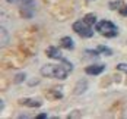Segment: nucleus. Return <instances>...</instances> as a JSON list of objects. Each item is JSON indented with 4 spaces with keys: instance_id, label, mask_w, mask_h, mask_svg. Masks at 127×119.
Instances as JSON below:
<instances>
[{
    "instance_id": "f257e3e1",
    "label": "nucleus",
    "mask_w": 127,
    "mask_h": 119,
    "mask_svg": "<svg viewBox=\"0 0 127 119\" xmlns=\"http://www.w3.org/2000/svg\"><path fill=\"white\" fill-rule=\"evenodd\" d=\"M73 69V66L70 65L67 60L64 62V65H56V63H48L41 68V75L45 78H54V79H66L69 72Z\"/></svg>"
},
{
    "instance_id": "f03ea898",
    "label": "nucleus",
    "mask_w": 127,
    "mask_h": 119,
    "mask_svg": "<svg viewBox=\"0 0 127 119\" xmlns=\"http://www.w3.org/2000/svg\"><path fill=\"white\" fill-rule=\"evenodd\" d=\"M94 28L96 29V32H99L101 35L107 37V38H113V37L118 35V28L111 21H105V19L104 21H98Z\"/></svg>"
},
{
    "instance_id": "7ed1b4c3",
    "label": "nucleus",
    "mask_w": 127,
    "mask_h": 119,
    "mask_svg": "<svg viewBox=\"0 0 127 119\" xmlns=\"http://www.w3.org/2000/svg\"><path fill=\"white\" fill-rule=\"evenodd\" d=\"M16 4L19 6V12L21 15L26 18V19H31L34 15H35V10H37V3L35 0H18Z\"/></svg>"
},
{
    "instance_id": "20e7f679",
    "label": "nucleus",
    "mask_w": 127,
    "mask_h": 119,
    "mask_svg": "<svg viewBox=\"0 0 127 119\" xmlns=\"http://www.w3.org/2000/svg\"><path fill=\"white\" fill-rule=\"evenodd\" d=\"M72 28H73V31L76 32L79 37H82V38H89V37H92L94 35V26H91L89 24H86L83 19H80V21H76L73 25H72Z\"/></svg>"
},
{
    "instance_id": "39448f33",
    "label": "nucleus",
    "mask_w": 127,
    "mask_h": 119,
    "mask_svg": "<svg viewBox=\"0 0 127 119\" xmlns=\"http://www.w3.org/2000/svg\"><path fill=\"white\" fill-rule=\"evenodd\" d=\"M104 69H105V66L104 65H89L85 68V72L88 74V75H91V77H96V75H99V74H102L104 72Z\"/></svg>"
},
{
    "instance_id": "423d86ee",
    "label": "nucleus",
    "mask_w": 127,
    "mask_h": 119,
    "mask_svg": "<svg viewBox=\"0 0 127 119\" xmlns=\"http://www.w3.org/2000/svg\"><path fill=\"white\" fill-rule=\"evenodd\" d=\"M19 103L22 106H28V107H39V106H42V102H41L39 99H31V97H28V99H21Z\"/></svg>"
},
{
    "instance_id": "0eeeda50",
    "label": "nucleus",
    "mask_w": 127,
    "mask_h": 119,
    "mask_svg": "<svg viewBox=\"0 0 127 119\" xmlns=\"http://www.w3.org/2000/svg\"><path fill=\"white\" fill-rule=\"evenodd\" d=\"M86 88H88V81L86 79H80V81L76 82V87H75L73 93L76 96H80V94H83V93L86 91Z\"/></svg>"
},
{
    "instance_id": "6e6552de",
    "label": "nucleus",
    "mask_w": 127,
    "mask_h": 119,
    "mask_svg": "<svg viewBox=\"0 0 127 119\" xmlns=\"http://www.w3.org/2000/svg\"><path fill=\"white\" fill-rule=\"evenodd\" d=\"M45 54L48 56V57H51V59H59V60H64L63 56H62V53H60V50L57 49V47H48L47 50H45Z\"/></svg>"
},
{
    "instance_id": "1a4fd4ad",
    "label": "nucleus",
    "mask_w": 127,
    "mask_h": 119,
    "mask_svg": "<svg viewBox=\"0 0 127 119\" xmlns=\"http://www.w3.org/2000/svg\"><path fill=\"white\" fill-rule=\"evenodd\" d=\"M9 40H10V37H9V32H7V29L4 28V26H1L0 28V46H1V49L3 47H6L7 44H9Z\"/></svg>"
},
{
    "instance_id": "9d476101",
    "label": "nucleus",
    "mask_w": 127,
    "mask_h": 119,
    "mask_svg": "<svg viewBox=\"0 0 127 119\" xmlns=\"http://www.w3.org/2000/svg\"><path fill=\"white\" fill-rule=\"evenodd\" d=\"M60 47L62 49H66V50H73L75 49V43L70 37H63L60 40Z\"/></svg>"
},
{
    "instance_id": "9b49d317",
    "label": "nucleus",
    "mask_w": 127,
    "mask_h": 119,
    "mask_svg": "<svg viewBox=\"0 0 127 119\" xmlns=\"http://www.w3.org/2000/svg\"><path fill=\"white\" fill-rule=\"evenodd\" d=\"M83 21H85L86 24H89L91 26H95V24L98 22V21H96V16H95L94 13H88V15H85V16H83Z\"/></svg>"
},
{
    "instance_id": "f8f14e48",
    "label": "nucleus",
    "mask_w": 127,
    "mask_h": 119,
    "mask_svg": "<svg viewBox=\"0 0 127 119\" xmlns=\"http://www.w3.org/2000/svg\"><path fill=\"white\" fill-rule=\"evenodd\" d=\"M96 49H98V50H99V53H102V54H107V56H113V50H111L110 47H107V46H98Z\"/></svg>"
},
{
    "instance_id": "ddd939ff",
    "label": "nucleus",
    "mask_w": 127,
    "mask_h": 119,
    "mask_svg": "<svg viewBox=\"0 0 127 119\" xmlns=\"http://www.w3.org/2000/svg\"><path fill=\"white\" fill-rule=\"evenodd\" d=\"M117 71L127 74V63H118V65H117Z\"/></svg>"
},
{
    "instance_id": "4468645a",
    "label": "nucleus",
    "mask_w": 127,
    "mask_h": 119,
    "mask_svg": "<svg viewBox=\"0 0 127 119\" xmlns=\"http://www.w3.org/2000/svg\"><path fill=\"white\" fill-rule=\"evenodd\" d=\"M24 79H25V74H18V75H16V78H15V82H16V84H19V82H22Z\"/></svg>"
},
{
    "instance_id": "2eb2a0df",
    "label": "nucleus",
    "mask_w": 127,
    "mask_h": 119,
    "mask_svg": "<svg viewBox=\"0 0 127 119\" xmlns=\"http://www.w3.org/2000/svg\"><path fill=\"white\" fill-rule=\"evenodd\" d=\"M118 10H120V13H121L123 16H127V4H126V6H121Z\"/></svg>"
},
{
    "instance_id": "dca6fc26",
    "label": "nucleus",
    "mask_w": 127,
    "mask_h": 119,
    "mask_svg": "<svg viewBox=\"0 0 127 119\" xmlns=\"http://www.w3.org/2000/svg\"><path fill=\"white\" fill-rule=\"evenodd\" d=\"M47 118H48L47 113H39V115H37V119H47Z\"/></svg>"
},
{
    "instance_id": "f3484780",
    "label": "nucleus",
    "mask_w": 127,
    "mask_h": 119,
    "mask_svg": "<svg viewBox=\"0 0 127 119\" xmlns=\"http://www.w3.org/2000/svg\"><path fill=\"white\" fill-rule=\"evenodd\" d=\"M3 107H4V102H3V99H1V102H0V110L3 112Z\"/></svg>"
},
{
    "instance_id": "a211bd4d",
    "label": "nucleus",
    "mask_w": 127,
    "mask_h": 119,
    "mask_svg": "<svg viewBox=\"0 0 127 119\" xmlns=\"http://www.w3.org/2000/svg\"><path fill=\"white\" fill-rule=\"evenodd\" d=\"M6 1H9V3H16L18 0H6Z\"/></svg>"
},
{
    "instance_id": "6ab92c4d",
    "label": "nucleus",
    "mask_w": 127,
    "mask_h": 119,
    "mask_svg": "<svg viewBox=\"0 0 127 119\" xmlns=\"http://www.w3.org/2000/svg\"><path fill=\"white\" fill-rule=\"evenodd\" d=\"M88 1H94V0H88Z\"/></svg>"
}]
</instances>
